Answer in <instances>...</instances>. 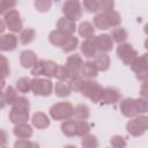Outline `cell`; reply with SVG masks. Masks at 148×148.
Wrapping results in <instances>:
<instances>
[{
  "label": "cell",
  "mask_w": 148,
  "mask_h": 148,
  "mask_svg": "<svg viewBox=\"0 0 148 148\" xmlns=\"http://www.w3.org/2000/svg\"><path fill=\"white\" fill-rule=\"evenodd\" d=\"M82 5L89 13H96L101 10V2L97 0H84Z\"/></svg>",
  "instance_id": "d590c367"
},
{
  "label": "cell",
  "mask_w": 148,
  "mask_h": 148,
  "mask_svg": "<svg viewBox=\"0 0 148 148\" xmlns=\"http://www.w3.org/2000/svg\"><path fill=\"white\" fill-rule=\"evenodd\" d=\"M79 35L86 39H92L95 35V29L90 22H82L79 25Z\"/></svg>",
  "instance_id": "7402d4cb"
},
{
  "label": "cell",
  "mask_w": 148,
  "mask_h": 148,
  "mask_svg": "<svg viewBox=\"0 0 148 148\" xmlns=\"http://www.w3.org/2000/svg\"><path fill=\"white\" fill-rule=\"evenodd\" d=\"M72 88L69 86L68 82H64V81H58L54 86V92L57 96L59 97H68L72 92Z\"/></svg>",
  "instance_id": "cb8c5ba5"
},
{
  "label": "cell",
  "mask_w": 148,
  "mask_h": 148,
  "mask_svg": "<svg viewBox=\"0 0 148 148\" xmlns=\"http://www.w3.org/2000/svg\"><path fill=\"white\" fill-rule=\"evenodd\" d=\"M29 119V112H25V111H17V110H10L9 112V120L15 124V125H18V124H25Z\"/></svg>",
  "instance_id": "44dd1931"
},
{
  "label": "cell",
  "mask_w": 148,
  "mask_h": 148,
  "mask_svg": "<svg viewBox=\"0 0 148 148\" xmlns=\"http://www.w3.org/2000/svg\"><path fill=\"white\" fill-rule=\"evenodd\" d=\"M94 24L97 29H101V30H106L110 28L109 25V22H108V18H106V15L104 13H101L98 15L95 16L94 18Z\"/></svg>",
  "instance_id": "f546056e"
},
{
  "label": "cell",
  "mask_w": 148,
  "mask_h": 148,
  "mask_svg": "<svg viewBox=\"0 0 148 148\" xmlns=\"http://www.w3.org/2000/svg\"><path fill=\"white\" fill-rule=\"evenodd\" d=\"M134 120H135V123H136L143 131H147V130H148V117H147V116H143V114L138 116V117L134 118Z\"/></svg>",
  "instance_id": "bcb514c9"
},
{
  "label": "cell",
  "mask_w": 148,
  "mask_h": 148,
  "mask_svg": "<svg viewBox=\"0 0 148 148\" xmlns=\"http://www.w3.org/2000/svg\"><path fill=\"white\" fill-rule=\"evenodd\" d=\"M16 90L23 94H27L29 90H31V80L29 77H21L16 81Z\"/></svg>",
  "instance_id": "83f0119b"
},
{
  "label": "cell",
  "mask_w": 148,
  "mask_h": 148,
  "mask_svg": "<svg viewBox=\"0 0 148 148\" xmlns=\"http://www.w3.org/2000/svg\"><path fill=\"white\" fill-rule=\"evenodd\" d=\"M84 80L82 79V76H75V77H72L69 81H68V83H69V86H71V88H72V90H74V91H81L82 90V88H83V86H84Z\"/></svg>",
  "instance_id": "8d00e7d4"
},
{
  "label": "cell",
  "mask_w": 148,
  "mask_h": 148,
  "mask_svg": "<svg viewBox=\"0 0 148 148\" xmlns=\"http://www.w3.org/2000/svg\"><path fill=\"white\" fill-rule=\"evenodd\" d=\"M145 47H146V49L148 50V38H147V39L145 40Z\"/></svg>",
  "instance_id": "11a10c76"
},
{
  "label": "cell",
  "mask_w": 148,
  "mask_h": 148,
  "mask_svg": "<svg viewBox=\"0 0 148 148\" xmlns=\"http://www.w3.org/2000/svg\"><path fill=\"white\" fill-rule=\"evenodd\" d=\"M34 5H35V8H36L38 12L44 13V12H47V10L51 8L52 2L49 1V0H36Z\"/></svg>",
  "instance_id": "ab89813d"
},
{
  "label": "cell",
  "mask_w": 148,
  "mask_h": 148,
  "mask_svg": "<svg viewBox=\"0 0 148 148\" xmlns=\"http://www.w3.org/2000/svg\"><path fill=\"white\" fill-rule=\"evenodd\" d=\"M117 56L125 65L131 66L132 62L138 58V52L133 49L131 44L123 43V44H119L117 47Z\"/></svg>",
  "instance_id": "8992f818"
},
{
  "label": "cell",
  "mask_w": 148,
  "mask_h": 148,
  "mask_svg": "<svg viewBox=\"0 0 148 148\" xmlns=\"http://www.w3.org/2000/svg\"><path fill=\"white\" fill-rule=\"evenodd\" d=\"M35 39V30L34 29H24L21 31L20 34V42L23 44V45H27V44H30L32 40Z\"/></svg>",
  "instance_id": "4dcf8cb0"
},
{
  "label": "cell",
  "mask_w": 148,
  "mask_h": 148,
  "mask_svg": "<svg viewBox=\"0 0 148 148\" xmlns=\"http://www.w3.org/2000/svg\"><path fill=\"white\" fill-rule=\"evenodd\" d=\"M1 148H7V147H5V146H2V147H1Z\"/></svg>",
  "instance_id": "6f0895ef"
},
{
  "label": "cell",
  "mask_w": 148,
  "mask_h": 148,
  "mask_svg": "<svg viewBox=\"0 0 148 148\" xmlns=\"http://www.w3.org/2000/svg\"><path fill=\"white\" fill-rule=\"evenodd\" d=\"M75 29H76L75 22L66 18L65 16L59 18V21L57 23V30H59V31H61V32H64L65 35H68V36H72L74 34Z\"/></svg>",
  "instance_id": "5bb4252c"
},
{
  "label": "cell",
  "mask_w": 148,
  "mask_h": 148,
  "mask_svg": "<svg viewBox=\"0 0 148 148\" xmlns=\"http://www.w3.org/2000/svg\"><path fill=\"white\" fill-rule=\"evenodd\" d=\"M143 30H145V34L146 35H148V23L145 25V28H143Z\"/></svg>",
  "instance_id": "db71d44e"
},
{
  "label": "cell",
  "mask_w": 148,
  "mask_h": 148,
  "mask_svg": "<svg viewBox=\"0 0 148 148\" xmlns=\"http://www.w3.org/2000/svg\"><path fill=\"white\" fill-rule=\"evenodd\" d=\"M56 77H57L59 81H64V82H66L67 80L69 81L71 76H69V73H68V71H67L66 66H58Z\"/></svg>",
  "instance_id": "60d3db41"
},
{
  "label": "cell",
  "mask_w": 148,
  "mask_h": 148,
  "mask_svg": "<svg viewBox=\"0 0 148 148\" xmlns=\"http://www.w3.org/2000/svg\"><path fill=\"white\" fill-rule=\"evenodd\" d=\"M14 148H39V146L28 139H18L14 143Z\"/></svg>",
  "instance_id": "74e56055"
},
{
  "label": "cell",
  "mask_w": 148,
  "mask_h": 148,
  "mask_svg": "<svg viewBox=\"0 0 148 148\" xmlns=\"http://www.w3.org/2000/svg\"><path fill=\"white\" fill-rule=\"evenodd\" d=\"M58 65L52 60H39L37 65L31 68V74L35 76L45 75L47 77H56Z\"/></svg>",
  "instance_id": "7a4b0ae2"
},
{
  "label": "cell",
  "mask_w": 148,
  "mask_h": 148,
  "mask_svg": "<svg viewBox=\"0 0 148 148\" xmlns=\"http://www.w3.org/2000/svg\"><path fill=\"white\" fill-rule=\"evenodd\" d=\"M39 60L37 59V56L31 50H24L20 54V64L24 68H34Z\"/></svg>",
  "instance_id": "8fae6325"
},
{
  "label": "cell",
  "mask_w": 148,
  "mask_h": 148,
  "mask_svg": "<svg viewBox=\"0 0 148 148\" xmlns=\"http://www.w3.org/2000/svg\"><path fill=\"white\" fill-rule=\"evenodd\" d=\"M13 132H14V135L16 138H18V139H29L32 135V128L27 123L25 124L15 125Z\"/></svg>",
  "instance_id": "ac0fdd59"
},
{
  "label": "cell",
  "mask_w": 148,
  "mask_h": 148,
  "mask_svg": "<svg viewBox=\"0 0 148 148\" xmlns=\"http://www.w3.org/2000/svg\"><path fill=\"white\" fill-rule=\"evenodd\" d=\"M140 95L143 98H148V81H146L145 83H142L141 89H140Z\"/></svg>",
  "instance_id": "f907efd6"
},
{
  "label": "cell",
  "mask_w": 148,
  "mask_h": 148,
  "mask_svg": "<svg viewBox=\"0 0 148 148\" xmlns=\"http://www.w3.org/2000/svg\"><path fill=\"white\" fill-rule=\"evenodd\" d=\"M145 67H147V66H146V64H145L142 57H138V58L132 62V65H131V68H132V71H133L134 73H136V72L143 69Z\"/></svg>",
  "instance_id": "ee69618b"
},
{
  "label": "cell",
  "mask_w": 148,
  "mask_h": 148,
  "mask_svg": "<svg viewBox=\"0 0 148 148\" xmlns=\"http://www.w3.org/2000/svg\"><path fill=\"white\" fill-rule=\"evenodd\" d=\"M110 36H111L113 42H116L118 44H123L127 38V31L124 28H114L111 31Z\"/></svg>",
  "instance_id": "4316f807"
},
{
  "label": "cell",
  "mask_w": 148,
  "mask_h": 148,
  "mask_svg": "<svg viewBox=\"0 0 148 148\" xmlns=\"http://www.w3.org/2000/svg\"><path fill=\"white\" fill-rule=\"evenodd\" d=\"M68 38V35H65L64 32L59 31V30H53L50 32L49 35V40L52 45L54 46H59V47H62V45L65 44L66 39Z\"/></svg>",
  "instance_id": "ffe728a7"
},
{
  "label": "cell",
  "mask_w": 148,
  "mask_h": 148,
  "mask_svg": "<svg viewBox=\"0 0 148 148\" xmlns=\"http://www.w3.org/2000/svg\"><path fill=\"white\" fill-rule=\"evenodd\" d=\"M64 148H76L75 146H73V145H68V146H65Z\"/></svg>",
  "instance_id": "9f6ffc18"
},
{
  "label": "cell",
  "mask_w": 148,
  "mask_h": 148,
  "mask_svg": "<svg viewBox=\"0 0 148 148\" xmlns=\"http://www.w3.org/2000/svg\"><path fill=\"white\" fill-rule=\"evenodd\" d=\"M74 113V108L69 102H60L51 106L50 116L54 120H68Z\"/></svg>",
  "instance_id": "6da1fadb"
},
{
  "label": "cell",
  "mask_w": 148,
  "mask_h": 148,
  "mask_svg": "<svg viewBox=\"0 0 148 148\" xmlns=\"http://www.w3.org/2000/svg\"><path fill=\"white\" fill-rule=\"evenodd\" d=\"M136 110L138 113H146L148 112V98H136Z\"/></svg>",
  "instance_id": "7bdbcfd3"
},
{
  "label": "cell",
  "mask_w": 148,
  "mask_h": 148,
  "mask_svg": "<svg viewBox=\"0 0 148 148\" xmlns=\"http://www.w3.org/2000/svg\"><path fill=\"white\" fill-rule=\"evenodd\" d=\"M119 98H120L119 91L116 88L108 87V88H104L101 102L104 103V104H114L119 101Z\"/></svg>",
  "instance_id": "4fadbf2b"
},
{
  "label": "cell",
  "mask_w": 148,
  "mask_h": 148,
  "mask_svg": "<svg viewBox=\"0 0 148 148\" xmlns=\"http://www.w3.org/2000/svg\"><path fill=\"white\" fill-rule=\"evenodd\" d=\"M13 110H17V111H25V112H29L30 110V104H29V101L25 98V97H17L16 102L13 104L12 106Z\"/></svg>",
  "instance_id": "1f68e13d"
},
{
  "label": "cell",
  "mask_w": 148,
  "mask_h": 148,
  "mask_svg": "<svg viewBox=\"0 0 148 148\" xmlns=\"http://www.w3.org/2000/svg\"><path fill=\"white\" fill-rule=\"evenodd\" d=\"M76 126H77V135L80 136H86L89 134L90 132V126L86 120H81V121H76Z\"/></svg>",
  "instance_id": "f35d334b"
},
{
  "label": "cell",
  "mask_w": 148,
  "mask_h": 148,
  "mask_svg": "<svg viewBox=\"0 0 148 148\" xmlns=\"http://www.w3.org/2000/svg\"><path fill=\"white\" fill-rule=\"evenodd\" d=\"M120 111L127 118H132V117L136 116L138 114L136 99H134V98H124L120 102Z\"/></svg>",
  "instance_id": "30bf717a"
},
{
  "label": "cell",
  "mask_w": 148,
  "mask_h": 148,
  "mask_svg": "<svg viewBox=\"0 0 148 148\" xmlns=\"http://www.w3.org/2000/svg\"><path fill=\"white\" fill-rule=\"evenodd\" d=\"M31 121H32V125L38 130H44V128L49 127V125H50V119L44 112L34 113Z\"/></svg>",
  "instance_id": "e0dca14e"
},
{
  "label": "cell",
  "mask_w": 148,
  "mask_h": 148,
  "mask_svg": "<svg viewBox=\"0 0 148 148\" xmlns=\"http://www.w3.org/2000/svg\"><path fill=\"white\" fill-rule=\"evenodd\" d=\"M15 5H16L15 2H9V1H6V0H2L1 3H0V13L5 15L7 12L13 9V7H15Z\"/></svg>",
  "instance_id": "c3c4849f"
},
{
  "label": "cell",
  "mask_w": 148,
  "mask_h": 148,
  "mask_svg": "<svg viewBox=\"0 0 148 148\" xmlns=\"http://www.w3.org/2000/svg\"><path fill=\"white\" fill-rule=\"evenodd\" d=\"M103 91H104V88H102L96 81L87 80L81 90V94L88 97L89 99H91L94 103H97V102H101Z\"/></svg>",
  "instance_id": "3957f363"
},
{
  "label": "cell",
  "mask_w": 148,
  "mask_h": 148,
  "mask_svg": "<svg viewBox=\"0 0 148 148\" xmlns=\"http://www.w3.org/2000/svg\"><path fill=\"white\" fill-rule=\"evenodd\" d=\"M81 146H82V148H97L98 147V140L95 135L88 134V135L82 138Z\"/></svg>",
  "instance_id": "d6a6232c"
},
{
  "label": "cell",
  "mask_w": 148,
  "mask_h": 148,
  "mask_svg": "<svg viewBox=\"0 0 148 148\" xmlns=\"http://www.w3.org/2000/svg\"><path fill=\"white\" fill-rule=\"evenodd\" d=\"M77 44H79L77 37L72 35V36H68V38L66 39V42H65V44L62 45L61 49H62L64 52H72V51H74L76 49Z\"/></svg>",
  "instance_id": "e575fe53"
},
{
  "label": "cell",
  "mask_w": 148,
  "mask_h": 148,
  "mask_svg": "<svg viewBox=\"0 0 148 148\" xmlns=\"http://www.w3.org/2000/svg\"><path fill=\"white\" fill-rule=\"evenodd\" d=\"M62 13L66 18L71 21H77L82 16V5L76 0H68L62 5Z\"/></svg>",
  "instance_id": "5b68a950"
},
{
  "label": "cell",
  "mask_w": 148,
  "mask_h": 148,
  "mask_svg": "<svg viewBox=\"0 0 148 148\" xmlns=\"http://www.w3.org/2000/svg\"><path fill=\"white\" fill-rule=\"evenodd\" d=\"M94 42L96 44L97 51H99L101 53H106L111 51L113 47V40L111 36L108 34H102V35L94 37Z\"/></svg>",
  "instance_id": "9c48e42d"
},
{
  "label": "cell",
  "mask_w": 148,
  "mask_h": 148,
  "mask_svg": "<svg viewBox=\"0 0 148 148\" xmlns=\"http://www.w3.org/2000/svg\"><path fill=\"white\" fill-rule=\"evenodd\" d=\"M95 65L97 66L98 71H102V72H105L109 69L110 67V57L106 54V53H98L96 57H95Z\"/></svg>",
  "instance_id": "d4e9b609"
},
{
  "label": "cell",
  "mask_w": 148,
  "mask_h": 148,
  "mask_svg": "<svg viewBox=\"0 0 148 148\" xmlns=\"http://www.w3.org/2000/svg\"><path fill=\"white\" fill-rule=\"evenodd\" d=\"M1 72H2V79H6L9 73H10V69H9V64H8V60L6 59L5 56H1Z\"/></svg>",
  "instance_id": "7dc6e473"
},
{
  "label": "cell",
  "mask_w": 148,
  "mask_h": 148,
  "mask_svg": "<svg viewBox=\"0 0 148 148\" xmlns=\"http://www.w3.org/2000/svg\"><path fill=\"white\" fill-rule=\"evenodd\" d=\"M74 119L76 121H81V120H86L89 117V108L86 104H79L74 108Z\"/></svg>",
  "instance_id": "484cf974"
},
{
  "label": "cell",
  "mask_w": 148,
  "mask_h": 148,
  "mask_svg": "<svg viewBox=\"0 0 148 148\" xmlns=\"http://www.w3.org/2000/svg\"><path fill=\"white\" fill-rule=\"evenodd\" d=\"M126 130H127V132H128L132 136H141V135L146 132V131H143V130L135 123L134 119H132V120H130V121L127 123Z\"/></svg>",
  "instance_id": "f1b7e54d"
},
{
  "label": "cell",
  "mask_w": 148,
  "mask_h": 148,
  "mask_svg": "<svg viewBox=\"0 0 148 148\" xmlns=\"http://www.w3.org/2000/svg\"><path fill=\"white\" fill-rule=\"evenodd\" d=\"M99 2H101L102 13H109L111 10H114L113 9V7H114V2L113 1H111V0H102Z\"/></svg>",
  "instance_id": "f6af8a7d"
},
{
  "label": "cell",
  "mask_w": 148,
  "mask_h": 148,
  "mask_svg": "<svg viewBox=\"0 0 148 148\" xmlns=\"http://www.w3.org/2000/svg\"><path fill=\"white\" fill-rule=\"evenodd\" d=\"M135 76H136V79L140 80V81H145V82L148 81V67H145L143 69L136 72V73H135Z\"/></svg>",
  "instance_id": "681fc988"
},
{
  "label": "cell",
  "mask_w": 148,
  "mask_h": 148,
  "mask_svg": "<svg viewBox=\"0 0 148 148\" xmlns=\"http://www.w3.org/2000/svg\"><path fill=\"white\" fill-rule=\"evenodd\" d=\"M142 59H143V61H145L146 66L148 67V53H145V54H142Z\"/></svg>",
  "instance_id": "f5cc1de1"
},
{
  "label": "cell",
  "mask_w": 148,
  "mask_h": 148,
  "mask_svg": "<svg viewBox=\"0 0 148 148\" xmlns=\"http://www.w3.org/2000/svg\"><path fill=\"white\" fill-rule=\"evenodd\" d=\"M31 90L37 96L47 97L52 94L53 84L52 81L49 79H32L31 80Z\"/></svg>",
  "instance_id": "277c9868"
},
{
  "label": "cell",
  "mask_w": 148,
  "mask_h": 148,
  "mask_svg": "<svg viewBox=\"0 0 148 148\" xmlns=\"http://www.w3.org/2000/svg\"><path fill=\"white\" fill-rule=\"evenodd\" d=\"M106 15V18H108V22H109V25L110 28L111 27H118L120 23H121V17H120V14L116 10H111L109 13H104Z\"/></svg>",
  "instance_id": "836d02e7"
},
{
  "label": "cell",
  "mask_w": 148,
  "mask_h": 148,
  "mask_svg": "<svg viewBox=\"0 0 148 148\" xmlns=\"http://www.w3.org/2000/svg\"><path fill=\"white\" fill-rule=\"evenodd\" d=\"M3 22L6 23L7 28L13 32L22 31V20L20 13L16 9H10L3 15Z\"/></svg>",
  "instance_id": "52a82bcc"
},
{
  "label": "cell",
  "mask_w": 148,
  "mask_h": 148,
  "mask_svg": "<svg viewBox=\"0 0 148 148\" xmlns=\"http://www.w3.org/2000/svg\"><path fill=\"white\" fill-rule=\"evenodd\" d=\"M17 46V37L14 34L2 35L0 38V49L1 51H13Z\"/></svg>",
  "instance_id": "7c38bea8"
},
{
  "label": "cell",
  "mask_w": 148,
  "mask_h": 148,
  "mask_svg": "<svg viewBox=\"0 0 148 148\" xmlns=\"http://www.w3.org/2000/svg\"><path fill=\"white\" fill-rule=\"evenodd\" d=\"M61 132L67 136H75L77 135V126L76 120H65L61 124Z\"/></svg>",
  "instance_id": "603a6c76"
},
{
  "label": "cell",
  "mask_w": 148,
  "mask_h": 148,
  "mask_svg": "<svg viewBox=\"0 0 148 148\" xmlns=\"http://www.w3.org/2000/svg\"><path fill=\"white\" fill-rule=\"evenodd\" d=\"M82 65H83V61H82V58L79 54H73V56H69L67 58V61H66L65 66H66V68H67V71L69 73L71 79L75 77V76H79L81 74Z\"/></svg>",
  "instance_id": "ba28073f"
},
{
  "label": "cell",
  "mask_w": 148,
  "mask_h": 148,
  "mask_svg": "<svg viewBox=\"0 0 148 148\" xmlns=\"http://www.w3.org/2000/svg\"><path fill=\"white\" fill-rule=\"evenodd\" d=\"M1 133H2V138H1V142H2V145H5L6 143V141H7V136H6V131H1Z\"/></svg>",
  "instance_id": "816d5d0a"
},
{
  "label": "cell",
  "mask_w": 148,
  "mask_h": 148,
  "mask_svg": "<svg viewBox=\"0 0 148 148\" xmlns=\"http://www.w3.org/2000/svg\"><path fill=\"white\" fill-rule=\"evenodd\" d=\"M110 143L113 148H125L126 147V140L120 135H113L110 139Z\"/></svg>",
  "instance_id": "b9f144b4"
},
{
  "label": "cell",
  "mask_w": 148,
  "mask_h": 148,
  "mask_svg": "<svg viewBox=\"0 0 148 148\" xmlns=\"http://www.w3.org/2000/svg\"><path fill=\"white\" fill-rule=\"evenodd\" d=\"M16 99H17L16 90L12 86H9V87H7L6 89L2 90V92H1V102H2L1 103V106L2 108H5L6 104L13 105L16 102Z\"/></svg>",
  "instance_id": "9a60e30c"
},
{
  "label": "cell",
  "mask_w": 148,
  "mask_h": 148,
  "mask_svg": "<svg viewBox=\"0 0 148 148\" xmlns=\"http://www.w3.org/2000/svg\"><path fill=\"white\" fill-rule=\"evenodd\" d=\"M81 52L87 58H95L97 56V47L92 39H86L81 44Z\"/></svg>",
  "instance_id": "2e32d148"
},
{
  "label": "cell",
  "mask_w": 148,
  "mask_h": 148,
  "mask_svg": "<svg viewBox=\"0 0 148 148\" xmlns=\"http://www.w3.org/2000/svg\"><path fill=\"white\" fill-rule=\"evenodd\" d=\"M98 73V68L97 66L95 65L94 61H86L83 62L82 67H81V75L83 77H87V79H92L97 75Z\"/></svg>",
  "instance_id": "d6986e66"
}]
</instances>
